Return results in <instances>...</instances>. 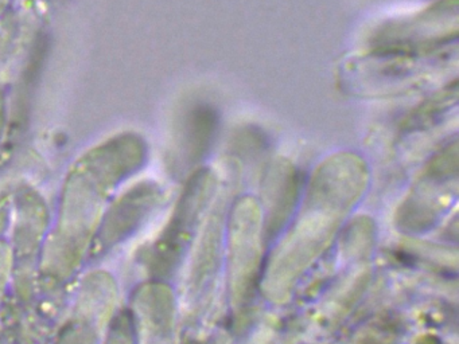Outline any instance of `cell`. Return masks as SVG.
Returning a JSON list of instances; mask_svg holds the SVG:
<instances>
[{
    "label": "cell",
    "instance_id": "6da1fadb",
    "mask_svg": "<svg viewBox=\"0 0 459 344\" xmlns=\"http://www.w3.org/2000/svg\"><path fill=\"white\" fill-rule=\"evenodd\" d=\"M437 47L424 51L411 48L378 47L359 62L349 64L343 72L346 88L359 94L396 93L413 88L437 64Z\"/></svg>",
    "mask_w": 459,
    "mask_h": 344
}]
</instances>
